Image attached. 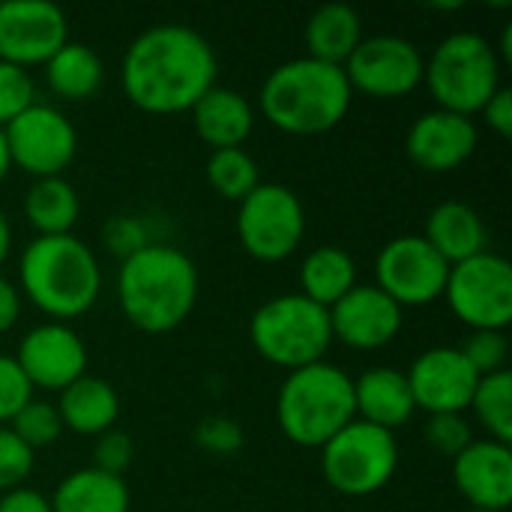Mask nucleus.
I'll list each match as a JSON object with an SVG mask.
<instances>
[{
    "label": "nucleus",
    "mask_w": 512,
    "mask_h": 512,
    "mask_svg": "<svg viewBox=\"0 0 512 512\" xmlns=\"http://www.w3.org/2000/svg\"><path fill=\"white\" fill-rule=\"evenodd\" d=\"M306 234V210L294 189L261 183L237 204V240L261 264L288 261Z\"/></svg>",
    "instance_id": "nucleus-9"
},
{
    "label": "nucleus",
    "mask_w": 512,
    "mask_h": 512,
    "mask_svg": "<svg viewBox=\"0 0 512 512\" xmlns=\"http://www.w3.org/2000/svg\"><path fill=\"white\" fill-rule=\"evenodd\" d=\"M363 42V18L354 6L327 3L318 6L306 21V57L345 66L354 48Z\"/></svg>",
    "instance_id": "nucleus-24"
},
{
    "label": "nucleus",
    "mask_w": 512,
    "mask_h": 512,
    "mask_svg": "<svg viewBox=\"0 0 512 512\" xmlns=\"http://www.w3.org/2000/svg\"><path fill=\"white\" fill-rule=\"evenodd\" d=\"M453 486L468 510L507 512L512 504V450L492 438L471 441L453 459Z\"/></svg>",
    "instance_id": "nucleus-19"
},
{
    "label": "nucleus",
    "mask_w": 512,
    "mask_h": 512,
    "mask_svg": "<svg viewBox=\"0 0 512 512\" xmlns=\"http://www.w3.org/2000/svg\"><path fill=\"white\" fill-rule=\"evenodd\" d=\"M207 183L219 198L240 204L252 189L261 186V171L258 162L243 147L213 150L207 159Z\"/></svg>",
    "instance_id": "nucleus-30"
},
{
    "label": "nucleus",
    "mask_w": 512,
    "mask_h": 512,
    "mask_svg": "<svg viewBox=\"0 0 512 512\" xmlns=\"http://www.w3.org/2000/svg\"><path fill=\"white\" fill-rule=\"evenodd\" d=\"M69 42L66 12L48 0L0 3V60L21 66H45Z\"/></svg>",
    "instance_id": "nucleus-14"
},
{
    "label": "nucleus",
    "mask_w": 512,
    "mask_h": 512,
    "mask_svg": "<svg viewBox=\"0 0 512 512\" xmlns=\"http://www.w3.org/2000/svg\"><path fill=\"white\" fill-rule=\"evenodd\" d=\"M330 312L333 342H342L354 351L387 348L405 321V312L375 285H354Z\"/></svg>",
    "instance_id": "nucleus-18"
},
{
    "label": "nucleus",
    "mask_w": 512,
    "mask_h": 512,
    "mask_svg": "<svg viewBox=\"0 0 512 512\" xmlns=\"http://www.w3.org/2000/svg\"><path fill=\"white\" fill-rule=\"evenodd\" d=\"M249 339L267 363L297 372L327 357L333 345L330 312L303 294H279L252 312Z\"/></svg>",
    "instance_id": "nucleus-7"
},
{
    "label": "nucleus",
    "mask_w": 512,
    "mask_h": 512,
    "mask_svg": "<svg viewBox=\"0 0 512 512\" xmlns=\"http://www.w3.org/2000/svg\"><path fill=\"white\" fill-rule=\"evenodd\" d=\"M354 102L342 66L312 57H294L276 66L258 93L261 114L285 135H324L336 129Z\"/></svg>",
    "instance_id": "nucleus-4"
},
{
    "label": "nucleus",
    "mask_w": 512,
    "mask_h": 512,
    "mask_svg": "<svg viewBox=\"0 0 512 512\" xmlns=\"http://www.w3.org/2000/svg\"><path fill=\"white\" fill-rule=\"evenodd\" d=\"M354 408H357V420L378 426L384 432H393V435L396 429L411 423V417L417 414L405 372L390 369V366L366 369L354 381Z\"/></svg>",
    "instance_id": "nucleus-20"
},
{
    "label": "nucleus",
    "mask_w": 512,
    "mask_h": 512,
    "mask_svg": "<svg viewBox=\"0 0 512 512\" xmlns=\"http://www.w3.org/2000/svg\"><path fill=\"white\" fill-rule=\"evenodd\" d=\"M480 144V129L474 117L432 108L420 114L405 135V153L414 168L426 174H450L462 168Z\"/></svg>",
    "instance_id": "nucleus-17"
},
{
    "label": "nucleus",
    "mask_w": 512,
    "mask_h": 512,
    "mask_svg": "<svg viewBox=\"0 0 512 512\" xmlns=\"http://www.w3.org/2000/svg\"><path fill=\"white\" fill-rule=\"evenodd\" d=\"M18 291L48 321L69 324L87 315L99 300V258L75 234L33 237L18 261Z\"/></svg>",
    "instance_id": "nucleus-3"
},
{
    "label": "nucleus",
    "mask_w": 512,
    "mask_h": 512,
    "mask_svg": "<svg viewBox=\"0 0 512 512\" xmlns=\"http://www.w3.org/2000/svg\"><path fill=\"white\" fill-rule=\"evenodd\" d=\"M450 264L423 240V234L393 237L375 258V288L399 309L429 306L444 297Z\"/></svg>",
    "instance_id": "nucleus-13"
},
{
    "label": "nucleus",
    "mask_w": 512,
    "mask_h": 512,
    "mask_svg": "<svg viewBox=\"0 0 512 512\" xmlns=\"http://www.w3.org/2000/svg\"><path fill=\"white\" fill-rule=\"evenodd\" d=\"M459 351L465 354V360L480 378L507 372V360H510L507 330H471L468 339L459 345Z\"/></svg>",
    "instance_id": "nucleus-32"
},
{
    "label": "nucleus",
    "mask_w": 512,
    "mask_h": 512,
    "mask_svg": "<svg viewBox=\"0 0 512 512\" xmlns=\"http://www.w3.org/2000/svg\"><path fill=\"white\" fill-rule=\"evenodd\" d=\"M486 126L498 135V138H510L512 135V90L510 87H501L489 102L486 108L480 111Z\"/></svg>",
    "instance_id": "nucleus-40"
},
{
    "label": "nucleus",
    "mask_w": 512,
    "mask_h": 512,
    "mask_svg": "<svg viewBox=\"0 0 512 512\" xmlns=\"http://www.w3.org/2000/svg\"><path fill=\"white\" fill-rule=\"evenodd\" d=\"M405 378H408L417 411H426L429 417L465 414L480 384V375L471 369L465 354L450 345L423 351L411 363Z\"/></svg>",
    "instance_id": "nucleus-16"
},
{
    "label": "nucleus",
    "mask_w": 512,
    "mask_h": 512,
    "mask_svg": "<svg viewBox=\"0 0 512 512\" xmlns=\"http://www.w3.org/2000/svg\"><path fill=\"white\" fill-rule=\"evenodd\" d=\"M9 252H12V225L9 216L0 210V267L9 261Z\"/></svg>",
    "instance_id": "nucleus-43"
},
{
    "label": "nucleus",
    "mask_w": 512,
    "mask_h": 512,
    "mask_svg": "<svg viewBox=\"0 0 512 512\" xmlns=\"http://www.w3.org/2000/svg\"><path fill=\"white\" fill-rule=\"evenodd\" d=\"M54 408H57L63 429L84 435V438H99L108 429H114L120 417V396L105 378L81 375L75 384L60 390V399Z\"/></svg>",
    "instance_id": "nucleus-23"
},
{
    "label": "nucleus",
    "mask_w": 512,
    "mask_h": 512,
    "mask_svg": "<svg viewBox=\"0 0 512 512\" xmlns=\"http://www.w3.org/2000/svg\"><path fill=\"white\" fill-rule=\"evenodd\" d=\"M45 81L54 96L63 102H87L99 93L105 81L102 57L84 45V42H66L48 63H45Z\"/></svg>",
    "instance_id": "nucleus-27"
},
{
    "label": "nucleus",
    "mask_w": 512,
    "mask_h": 512,
    "mask_svg": "<svg viewBox=\"0 0 512 512\" xmlns=\"http://www.w3.org/2000/svg\"><path fill=\"white\" fill-rule=\"evenodd\" d=\"M36 453L12 435L9 426H0V495L21 489L33 474Z\"/></svg>",
    "instance_id": "nucleus-34"
},
{
    "label": "nucleus",
    "mask_w": 512,
    "mask_h": 512,
    "mask_svg": "<svg viewBox=\"0 0 512 512\" xmlns=\"http://www.w3.org/2000/svg\"><path fill=\"white\" fill-rule=\"evenodd\" d=\"M426 57L420 48L396 33L363 36L342 72L354 93L369 99H405L423 84Z\"/></svg>",
    "instance_id": "nucleus-12"
},
{
    "label": "nucleus",
    "mask_w": 512,
    "mask_h": 512,
    "mask_svg": "<svg viewBox=\"0 0 512 512\" xmlns=\"http://www.w3.org/2000/svg\"><path fill=\"white\" fill-rule=\"evenodd\" d=\"M444 300L468 330H507L512 321V264L498 252H480L453 264Z\"/></svg>",
    "instance_id": "nucleus-10"
},
{
    "label": "nucleus",
    "mask_w": 512,
    "mask_h": 512,
    "mask_svg": "<svg viewBox=\"0 0 512 512\" xmlns=\"http://www.w3.org/2000/svg\"><path fill=\"white\" fill-rule=\"evenodd\" d=\"M81 216V198L66 177L33 180L24 195V219L36 237H63L72 234Z\"/></svg>",
    "instance_id": "nucleus-26"
},
{
    "label": "nucleus",
    "mask_w": 512,
    "mask_h": 512,
    "mask_svg": "<svg viewBox=\"0 0 512 512\" xmlns=\"http://www.w3.org/2000/svg\"><path fill=\"white\" fill-rule=\"evenodd\" d=\"M213 45L186 24H156L138 33L120 63L126 99L147 114H183L216 87Z\"/></svg>",
    "instance_id": "nucleus-1"
},
{
    "label": "nucleus",
    "mask_w": 512,
    "mask_h": 512,
    "mask_svg": "<svg viewBox=\"0 0 512 512\" xmlns=\"http://www.w3.org/2000/svg\"><path fill=\"white\" fill-rule=\"evenodd\" d=\"M15 363L33 390L60 393L87 375V345L69 324L45 321L21 336Z\"/></svg>",
    "instance_id": "nucleus-15"
},
{
    "label": "nucleus",
    "mask_w": 512,
    "mask_h": 512,
    "mask_svg": "<svg viewBox=\"0 0 512 512\" xmlns=\"http://www.w3.org/2000/svg\"><path fill=\"white\" fill-rule=\"evenodd\" d=\"M477 417V423L489 432L492 441L498 444H512V375L495 372L480 378L474 399L468 405Z\"/></svg>",
    "instance_id": "nucleus-29"
},
{
    "label": "nucleus",
    "mask_w": 512,
    "mask_h": 512,
    "mask_svg": "<svg viewBox=\"0 0 512 512\" xmlns=\"http://www.w3.org/2000/svg\"><path fill=\"white\" fill-rule=\"evenodd\" d=\"M423 435H426V444L447 459H456L474 441V432L465 414H435L429 417Z\"/></svg>",
    "instance_id": "nucleus-35"
},
{
    "label": "nucleus",
    "mask_w": 512,
    "mask_h": 512,
    "mask_svg": "<svg viewBox=\"0 0 512 512\" xmlns=\"http://www.w3.org/2000/svg\"><path fill=\"white\" fill-rule=\"evenodd\" d=\"M36 105V84L33 75L21 66L0 60V129L9 126L18 114Z\"/></svg>",
    "instance_id": "nucleus-33"
},
{
    "label": "nucleus",
    "mask_w": 512,
    "mask_h": 512,
    "mask_svg": "<svg viewBox=\"0 0 512 512\" xmlns=\"http://www.w3.org/2000/svg\"><path fill=\"white\" fill-rule=\"evenodd\" d=\"M192 114V126L195 135L210 147V150H231V147H243L255 129V108L249 105V99L240 90L231 87H210Z\"/></svg>",
    "instance_id": "nucleus-21"
},
{
    "label": "nucleus",
    "mask_w": 512,
    "mask_h": 512,
    "mask_svg": "<svg viewBox=\"0 0 512 512\" xmlns=\"http://www.w3.org/2000/svg\"><path fill=\"white\" fill-rule=\"evenodd\" d=\"M423 84L435 108L474 117L504 87L498 48L474 30H456L426 57Z\"/></svg>",
    "instance_id": "nucleus-6"
},
{
    "label": "nucleus",
    "mask_w": 512,
    "mask_h": 512,
    "mask_svg": "<svg viewBox=\"0 0 512 512\" xmlns=\"http://www.w3.org/2000/svg\"><path fill=\"white\" fill-rule=\"evenodd\" d=\"M9 150H6V138H3V129H0V183L6 180V174H9Z\"/></svg>",
    "instance_id": "nucleus-44"
},
{
    "label": "nucleus",
    "mask_w": 512,
    "mask_h": 512,
    "mask_svg": "<svg viewBox=\"0 0 512 512\" xmlns=\"http://www.w3.org/2000/svg\"><path fill=\"white\" fill-rule=\"evenodd\" d=\"M195 444L201 450H207L210 456H234L243 450L246 438H243V426L237 420L213 414L195 426Z\"/></svg>",
    "instance_id": "nucleus-36"
},
{
    "label": "nucleus",
    "mask_w": 512,
    "mask_h": 512,
    "mask_svg": "<svg viewBox=\"0 0 512 512\" xmlns=\"http://www.w3.org/2000/svg\"><path fill=\"white\" fill-rule=\"evenodd\" d=\"M357 282V264L342 246H318L300 264V294L324 309L336 306Z\"/></svg>",
    "instance_id": "nucleus-28"
},
{
    "label": "nucleus",
    "mask_w": 512,
    "mask_h": 512,
    "mask_svg": "<svg viewBox=\"0 0 512 512\" xmlns=\"http://www.w3.org/2000/svg\"><path fill=\"white\" fill-rule=\"evenodd\" d=\"M33 399V387L24 378L15 357L0 354V426H9L12 417Z\"/></svg>",
    "instance_id": "nucleus-38"
},
{
    "label": "nucleus",
    "mask_w": 512,
    "mask_h": 512,
    "mask_svg": "<svg viewBox=\"0 0 512 512\" xmlns=\"http://www.w3.org/2000/svg\"><path fill=\"white\" fill-rule=\"evenodd\" d=\"M21 318V291L0 273V336L9 333Z\"/></svg>",
    "instance_id": "nucleus-42"
},
{
    "label": "nucleus",
    "mask_w": 512,
    "mask_h": 512,
    "mask_svg": "<svg viewBox=\"0 0 512 512\" xmlns=\"http://www.w3.org/2000/svg\"><path fill=\"white\" fill-rule=\"evenodd\" d=\"M399 468V441L393 432L363 420L348 423L321 447V474L339 495L366 498L381 492Z\"/></svg>",
    "instance_id": "nucleus-8"
},
{
    "label": "nucleus",
    "mask_w": 512,
    "mask_h": 512,
    "mask_svg": "<svg viewBox=\"0 0 512 512\" xmlns=\"http://www.w3.org/2000/svg\"><path fill=\"white\" fill-rule=\"evenodd\" d=\"M423 240L453 267L480 252H489V231L483 216L465 201H444L438 204L429 219Z\"/></svg>",
    "instance_id": "nucleus-22"
},
{
    "label": "nucleus",
    "mask_w": 512,
    "mask_h": 512,
    "mask_svg": "<svg viewBox=\"0 0 512 512\" xmlns=\"http://www.w3.org/2000/svg\"><path fill=\"white\" fill-rule=\"evenodd\" d=\"M354 420V378L327 360L288 372L279 387L276 423L282 435L297 447L321 450Z\"/></svg>",
    "instance_id": "nucleus-5"
},
{
    "label": "nucleus",
    "mask_w": 512,
    "mask_h": 512,
    "mask_svg": "<svg viewBox=\"0 0 512 512\" xmlns=\"http://www.w3.org/2000/svg\"><path fill=\"white\" fill-rule=\"evenodd\" d=\"M0 512H51V501L30 486H21L0 495Z\"/></svg>",
    "instance_id": "nucleus-41"
},
{
    "label": "nucleus",
    "mask_w": 512,
    "mask_h": 512,
    "mask_svg": "<svg viewBox=\"0 0 512 512\" xmlns=\"http://www.w3.org/2000/svg\"><path fill=\"white\" fill-rule=\"evenodd\" d=\"M12 435L18 441H24L33 453L42 447H51L60 435H63V423L57 417V408L51 402L42 399H30L9 423Z\"/></svg>",
    "instance_id": "nucleus-31"
},
{
    "label": "nucleus",
    "mask_w": 512,
    "mask_h": 512,
    "mask_svg": "<svg viewBox=\"0 0 512 512\" xmlns=\"http://www.w3.org/2000/svg\"><path fill=\"white\" fill-rule=\"evenodd\" d=\"M132 459H135V444L126 432L108 429L105 435L96 438V447H93V468L96 471L111 474V477H123L126 468L132 465Z\"/></svg>",
    "instance_id": "nucleus-39"
},
{
    "label": "nucleus",
    "mask_w": 512,
    "mask_h": 512,
    "mask_svg": "<svg viewBox=\"0 0 512 512\" xmlns=\"http://www.w3.org/2000/svg\"><path fill=\"white\" fill-rule=\"evenodd\" d=\"M102 240H105V246L111 249V255H117L120 261L138 255L141 249H147V246L153 243L147 225H144L138 216H126V213H117V216H111V219L105 222Z\"/></svg>",
    "instance_id": "nucleus-37"
},
{
    "label": "nucleus",
    "mask_w": 512,
    "mask_h": 512,
    "mask_svg": "<svg viewBox=\"0 0 512 512\" xmlns=\"http://www.w3.org/2000/svg\"><path fill=\"white\" fill-rule=\"evenodd\" d=\"M117 303L135 330L165 336L177 330L198 303V267L177 246L150 243L120 261Z\"/></svg>",
    "instance_id": "nucleus-2"
},
{
    "label": "nucleus",
    "mask_w": 512,
    "mask_h": 512,
    "mask_svg": "<svg viewBox=\"0 0 512 512\" xmlns=\"http://www.w3.org/2000/svg\"><path fill=\"white\" fill-rule=\"evenodd\" d=\"M51 512H129V486L123 477H111L90 468L72 471L54 489Z\"/></svg>",
    "instance_id": "nucleus-25"
},
{
    "label": "nucleus",
    "mask_w": 512,
    "mask_h": 512,
    "mask_svg": "<svg viewBox=\"0 0 512 512\" xmlns=\"http://www.w3.org/2000/svg\"><path fill=\"white\" fill-rule=\"evenodd\" d=\"M465 512H486V510H465Z\"/></svg>",
    "instance_id": "nucleus-45"
},
{
    "label": "nucleus",
    "mask_w": 512,
    "mask_h": 512,
    "mask_svg": "<svg viewBox=\"0 0 512 512\" xmlns=\"http://www.w3.org/2000/svg\"><path fill=\"white\" fill-rule=\"evenodd\" d=\"M9 165L30 174L33 180L42 177H63L78 153V132L72 120L45 102L30 105L18 114L9 126H3Z\"/></svg>",
    "instance_id": "nucleus-11"
}]
</instances>
